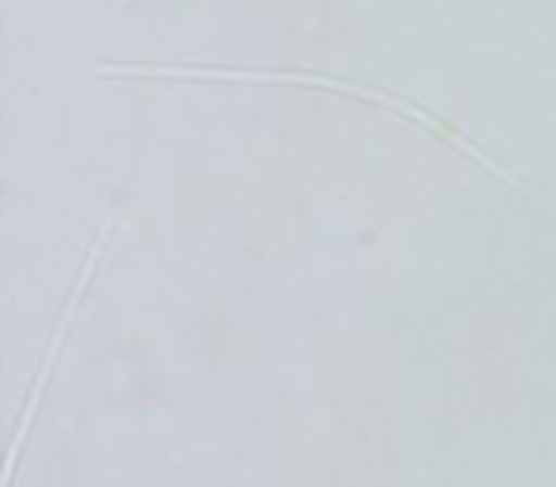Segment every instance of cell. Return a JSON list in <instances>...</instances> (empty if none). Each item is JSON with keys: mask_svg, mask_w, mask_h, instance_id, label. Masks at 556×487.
Masks as SVG:
<instances>
[{"mask_svg": "<svg viewBox=\"0 0 556 487\" xmlns=\"http://www.w3.org/2000/svg\"><path fill=\"white\" fill-rule=\"evenodd\" d=\"M96 77H123V80H237V85H309V88H328V92L355 95V100H363V103H378V107L401 111V115H408L412 123L427 126L434 138H442L446 145H454V149H462L465 156H472L480 168L495 171V176H503L510 183L507 168H500L492 156L480 153V149L472 145L465 133L450 130L439 115H431V111L401 100V95L381 92V88L355 85V80H348V77H328V73H305V69H232V65H96Z\"/></svg>", "mask_w": 556, "mask_h": 487, "instance_id": "6da1fadb", "label": "cell"}, {"mask_svg": "<svg viewBox=\"0 0 556 487\" xmlns=\"http://www.w3.org/2000/svg\"><path fill=\"white\" fill-rule=\"evenodd\" d=\"M111 225H115V214L103 217L100 232H96V240H92V248H88L85 264H80V271H77V282H73V290H70V302H65V309H62V320H58L54 335H50V347H47V355H42V362H39V377H35L31 393H27V403H24V411H20V423H16V438H12V446H9V476H4V487H12V479H16V464H20V453H24V441H27V434H31V426H35V415H39L42 393H47V385H50V373H54L58 355H62L65 339H70V328H73V320H77L80 297H85L88 282H92L96 267H100V256H103V244H108Z\"/></svg>", "mask_w": 556, "mask_h": 487, "instance_id": "7a4b0ae2", "label": "cell"}]
</instances>
